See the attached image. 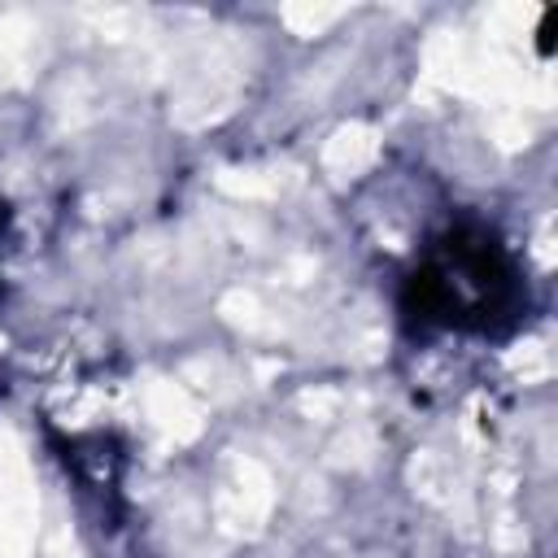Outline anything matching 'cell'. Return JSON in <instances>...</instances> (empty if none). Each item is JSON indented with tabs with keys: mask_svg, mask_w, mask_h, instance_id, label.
Here are the masks:
<instances>
[{
	"mask_svg": "<svg viewBox=\"0 0 558 558\" xmlns=\"http://www.w3.org/2000/svg\"><path fill=\"white\" fill-rule=\"evenodd\" d=\"M401 310L418 327L506 336L527 310V283L510 244L480 222L440 231L405 275Z\"/></svg>",
	"mask_w": 558,
	"mask_h": 558,
	"instance_id": "cell-1",
	"label": "cell"
},
{
	"mask_svg": "<svg viewBox=\"0 0 558 558\" xmlns=\"http://www.w3.org/2000/svg\"><path fill=\"white\" fill-rule=\"evenodd\" d=\"M4 231H9V205L0 201V240H4Z\"/></svg>",
	"mask_w": 558,
	"mask_h": 558,
	"instance_id": "cell-2",
	"label": "cell"
}]
</instances>
